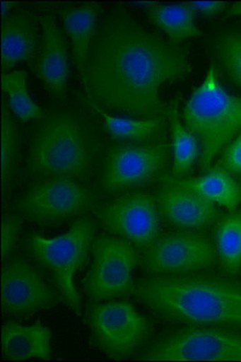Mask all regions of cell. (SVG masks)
Returning <instances> with one entry per match:
<instances>
[{
    "label": "cell",
    "instance_id": "cell-8",
    "mask_svg": "<svg viewBox=\"0 0 241 362\" xmlns=\"http://www.w3.org/2000/svg\"><path fill=\"white\" fill-rule=\"evenodd\" d=\"M136 247L124 238L102 234L92 245L93 263L86 277L85 291L92 301L131 296L133 274L141 259Z\"/></svg>",
    "mask_w": 241,
    "mask_h": 362
},
{
    "label": "cell",
    "instance_id": "cell-6",
    "mask_svg": "<svg viewBox=\"0 0 241 362\" xmlns=\"http://www.w3.org/2000/svg\"><path fill=\"white\" fill-rule=\"evenodd\" d=\"M216 247L207 234L180 230L162 234L143 250L141 268L150 276H182L212 270Z\"/></svg>",
    "mask_w": 241,
    "mask_h": 362
},
{
    "label": "cell",
    "instance_id": "cell-11",
    "mask_svg": "<svg viewBox=\"0 0 241 362\" xmlns=\"http://www.w3.org/2000/svg\"><path fill=\"white\" fill-rule=\"evenodd\" d=\"M168 158L166 143L112 146L106 154L102 187L112 192L146 185L163 171Z\"/></svg>",
    "mask_w": 241,
    "mask_h": 362
},
{
    "label": "cell",
    "instance_id": "cell-16",
    "mask_svg": "<svg viewBox=\"0 0 241 362\" xmlns=\"http://www.w3.org/2000/svg\"><path fill=\"white\" fill-rule=\"evenodd\" d=\"M38 36L31 15L15 13L4 18L1 29V62L6 71L37 57Z\"/></svg>",
    "mask_w": 241,
    "mask_h": 362
},
{
    "label": "cell",
    "instance_id": "cell-19",
    "mask_svg": "<svg viewBox=\"0 0 241 362\" xmlns=\"http://www.w3.org/2000/svg\"><path fill=\"white\" fill-rule=\"evenodd\" d=\"M98 15L99 6L95 4L66 8L60 11L64 29L71 40L74 62L83 83Z\"/></svg>",
    "mask_w": 241,
    "mask_h": 362
},
{
    "label": "cell",
    "instance_id": "cell-23",
    "mask_svg": "<svg viewBox=\"0 0 241 362\" xmlns=\"http://www.w3.org/2000/svg\"><path fill=\"white\" fill-rule=\"evenodd\" d=\"M1 87L8 98V107L20 122H32L44 117L43 110L35 103L28 89V74L24 69L4 74Z\"/></svg>",
    "mask_w": 241,
    "mask_h": 362
},
{
    "label": "cell",
    "instance_id": "cell-28",
    "mask_svg": "<svg viewBox=\"0 0 241 362\" xmlns=\"http://www.w3.org/2000/svg\"><path fill=\"white\" fill-rule=\"evenodd\" d=\"M218 166L222 167L233 175L241 174V132L224 151Z\"/></svg>",
    "mask_w": 241,
    "mask_h": 362
},
{
    "label": "cell",
    "instance_id": "cell-12",
    "mask_svg": "<svg viewBox=\"0 0 241 362\" xmlns=\"http://www.w3.org/2000/svg\"><path fill=\"white\" fill-rule=\"evenodd\" d=\"M102 226L110 233L145 250L159 236L156 197L134 192L100 206L96 212Z\"/></svg>",
    "mask_w": 241,
    "mask_h": 362
},
{
    "label": "cell",
    "instance_id": "cell-22",
    "mask_svg": "<svg viewBox=\"0 0 241 362\" xmlns=\"http://www.w3.org/2000/svg\"><path fill=\"white\" fill-rule=\"evenodd\" d=\"M218 259L228 275L241 270V211L223 215L215 225Z\"/></svg>",
    "mask_w": 241,
    "mask_h": 362
},
{
    "label": "cell",
    "instance_id": "cell-31",
    "mask_svg": "<svg viewBox=\"0 0 241 362\" xmlns=\"http://www.w3.org/2000/svg\"><path fill=\"white\" fill-rule=\"evenodd\" d=\"M13 6H15V4H9V2H4V4H2V11H4V13H8L9 8H13Z\"/></svg>",
    "mask_w": 241,
    "mask_h": 362
},
{
    "label": "cell",
    "instance_id": "cell-29",
    "mask_svg": "<svg viewBox=\"0 0 241 362\" xmlns=\"http://www.w3.org/2000/svg\"><path fill=\"white\" fill-rule=\"evenodd\" d=\"M189 6L206 17H214L226 8V4L224 1H194L189 2Z\"/></svg>",
    "mask_w": 241,
    "mask_h": 362
},
{
    "label": "cell",
    "instance_id": "cell-20",
    "mask_svg": "<svg viewBox=\"0 0 241 362\" xmlns=\"http://www.w3.org/2000/svg\"><path fill=\"white\" fill-rule=\"evenodd\" d=\"M147 13L151 22L175 45L187 39L201 36V30L196 25V11L189 4L176 6L152 4L147 8Z\"/></svg>",
    "mask_w": 241,
    "mask_h": 362
},
{
    "label": "cell",
    "instance_id": "cell-1",
    "mask_svg": "<svg viewBox=\"0 0 241 362\" xmlns=\"http://www.w3.org/2000/svg\"><path fill=\"white\" fill-rule=\"evenodd\" d=\"M180 48L124 13L105 21L93 42L85 85L95 103L124 115H163L161 90L191 73Z\"/></svg>",
    "mask_w": 241,
    "mask_h": 362
},
{
    "label": "cell",
    "instance_id": "cell-14",
    "mask_svg": "<svg viewBox=\"0 0 241 362\" xmlns=\"http://www.w3.org/2000/svg\"><path fill=\"white\" fill-rule=\"evenodd\" d=\"M163 181L156 196L157 206L159 214L173 226L182 230H203L216 225L223 216L216 204L191 189Z\"/></svg>",
    "mask_w": 241,
    "mask_h": 362
},
{
    "label": "cell",
    "instance_id": "cell-26",
    "mask_svg": "<svg viewBox=\"0 0 241 362\" xmlns=\"http://www.w3.org/2000/svg\"><path fill=\"white\" fill-rule=\"evenodd\" d=\"M215 53L227 76L241 88V31L220 35L215 43Z\"/></svg>",
    "mask_w": 241,
    "mask_h": 362
},
{
    "label": "cell",
    "instance_id": "cell-18",
    "mask_svg": "<svg viewBox=\"0 0 241 362\" xmlns=\"http://www.w3.org/2000/svg\"><path fill=\"white\" fill-rule=\"evenodd\" d=\"M180 187L196 192L212 203L224 206L227 210L234 211L241 203V185L233 174L222 167L211 168L196 178L164 177Z\"/></svg>",
    "mask_w": 241,
    "mask_h": 362
},
{
    "label": "cell",
    "instance_id": "cell-3",
    "mask_svg": "<svg viewBox=\"0 0 241 362\" xmlns=\"http://www.w3.org/2000/svg\"><path fill=\"white\" fill-rule=\"evenodd\" d=\"M92 159V139L83 120L71 111H54L34 132L28 173L41 180H83L91 171Z\"/></svg>",
    "mask_w": 241,
    "mask_h": 362
},
{
    "label": "cell",
    "instance_id": "cell-9",
    "mask_svg": "<svg viewBox=\"0 0 241 362\" xmlns=\"http://www.w3.org/2000/svg\"><path fill=\"white\" fill-rule=\"evenodd\" d=\"M91 190L66 177L43 178L18 199L17 210L25 219L53 223L71 219L92 206Z\"/></svg>",
    "mask_w": 241,
    "mask_h": 362
},
{
    "label": "cell",
    "instance_id": "cell-24",
    "mask_svg": "<svg viewBox=\"0 0 241 362\" xmlns=\"http://www.w3.org/2000/svg\"><path fill=\"white\" fill-rule=\"evenodd\" d=\"M91 106L97 111L98 115L101 116L109 134L113 138L119 139V140H149L156 136L165 124L164 115L146 118V119H129V118L117 117V116L107 115L95 104H91Z\"/></svg>",
    "mask_w": 241,
    "mask_h": 362
},
{
    "label": "cell",
    "instance_id": "cell-30",
    "mask_svg": "<svg viewBox=\"0 0 241 362\" xmlns=\"http://www.w3.org/2000/svg\"><path fill=\"white\" fill-rule=\"evenodd\" d=\"M229 15L231 16H240L241 17V2L233 4L230 6L228 11Z\"/></svg>",
    "mask_w": 241,
    "mask_h": 362
},
{
    "label": "cell",
    "instance_id": "cell-17",
    "mask_svg": "<svg viewBox=\"0 0 241 362\" xmlns=\"http://www.w3.org/2000/svg\"><path fill=\"white\" fill-rule=\"evenodd\" d=\"M50 340V329L43 325L23 326L16 322H8L2 327V354L9 361L49 359Z\"/></svg>",
    "mask_w": 241,
    "mask_h": 362
},
{
    "label": "cell",
    "instance_id": "cell-4",
    "mask_svg": "<svg viewBox=\"0 0 241 362\" xmlns=\"http://www.w3.org/2000/svg\"><path fill=\"white\" fill-rule=\"evenodd\" d=\"M183 119L200 146L201 171L207 173L217 155L241 132V97L222 87L216 67L212 66L187 100Z\"/></svg>",
    "mask_w": 241,
    "mask_h": 362
},
{
    "label": "cell",
    "instance_id": "cell-5",
    "mask_svg": "<svg viewBox=\"0 0 241 362\" xmlns=\"http://www.w3.org/2000/svg\"><path fill=\"white\" fill-rule=\"evenodd\" d=\"M95 226L89 218H82L57 238L32 234L27 247L35 259L55 281L57 289L74 312H82V300L74 284L76 272L85 263L94 241Z\"/></svg>",
    "mask_w": 241,
    "mask_h": 362
},
{
    "label": "cell",
    "instance_id": "cell-15",
    "mask_svg": "<svg viewBox=\"0 0 241 362\" xmlns=\"http://www.w3.org/2000/svg\"><path fill=\"white\" fill-rule=\"evenodd\" d=\"M41 45L33 71L53 97L64 98L71 73L66 39L52 16L41 18Z\"/></svg>",
    "mask_w": 241,
    "mask_h": 362
},
{
    "label": "cell",
    "instance_id": "cell-25",
    "mask_svg": "<svg viewBox=\"0 0 241 362\" xmlns=\"http://www.w3.org/2000/svg\"><path fill=\"white\" fill-rule=\"evenodd\" d=\"M20 134L8 105H4L1 112V175L2 187L8 192L16 173L20 157Z\"/></svg>",
    "mask_w": 241,
    "mask_h": 362
},
{
    "label": "cell",
    "instance_id": "cell-21",
    "mask_svg": "<svg viewBox=\"0 0 241 362\" xmlns=\"http://www.w3.org/2000/svg\"><path fill=\"white\" fill-rule=\"evenodd\" d=\"M167 116L172 139V177L182 178L191 173L196 160L200 158V146L196 136L180 119L177 100L169 106Z\"/></svg>",
    "mask_w": 241,
    "mask_h": 362
},
{
    "label": "cell",
    "instance_id": "cell-13",
    "mask_svg": "<svg viewBox=\"0 0 241 362\" xmlns=\"http://www.w3.org/2000/svg\"><path fill=\"white\" fill-rule=\"evenodd\" d=\"M57 301L53 290L38 271L20 259H13L2 273V306L13 315H25L49 308Z\"/></svg>",
    "mask_w": 241,
    "mask_h": 362
},
{
    "label": "cell",
    "instance_id": "cell-2",
    "mask_svg": "<svg viewBox=\"0 0 241 362\" xmlns=\"http://www.w3.org/2000/svg\"><path fill=\"white\" fill-rule=\"evenodd\" d=\"M134 296L158 317L187 326L241 331V282L203 273L150 276Z\"/></svg>",
    "mask_w": 241,
    "mask_h": 362
},
{
    "label": "cell",
    "instance_id": "cell-7",
    "mask_svg": "<svg viewBox=\"0 0 241 362\" xmlns=\"http://www.w3.org/2000/svg\"><path fill=\"white\" fill-rule=\"evenodd\" d=\"M143 358L161 361H241V331L189 326L160 338L146 350Z\"/></svg>",
    "mask_w": 241,
    "mask_h": 362
},
{
    "label": "cell",
    "instance_id": "cell-10",
    "mask_svg": "<svg viewBox=\"0 0 241 362\" xmlns=\"http://www.w3.org/2000/svg\"><path fill=\"white\" fill-rule=\"evenodd\" d=\"M88 322L97 345L114 358L129 356L148 338L150 325L131 303L111 301L89 308Z\"/></svg>",
    "mask_w": 241,
    "mask_h": 362
},
{
    "label": "cell",
    "instance_id": "cell-27",
    "mask_svg": "<svg viewBox=\"0 0 241 362\" xmlns=\"http://www.w3.org/2000/svg\"><path fill=\"white\" fill-rule=\"evenodd\" d=\"M22 222L17 216H8L2 223L1 252L2 257H8L17 243Z\"/></svg>",
    "mask_w": 241,
    "mask_h": 362
}]
</instances>
